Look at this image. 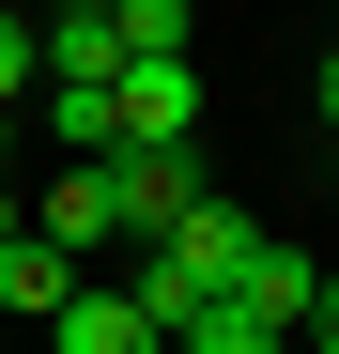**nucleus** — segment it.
<instances>
[{"instance_id": "f257e3e1", "label": "nucleus", "mask_w": 339, "mask_h": 354, "mask_svg": "<svg viewBox=\"0 0 339 354\" xmlns=\"http://www.w3.org/2000/svg\"><path fill=\"white\" fill-rule=\"evenodd\" d=\"M247 247H262V231H247V201H216V185H201L170 231H139V247H124V292H139L154 324H185L201 292H232V277H247Z\"/></svg>"}, {"instance_id": "f03ea898", "label": "nucleus", "mask_w": 339, "mask_h": 354, "mask_svg": "<svg viewBox=\"0 0 339 354\" xmlns=\"http://www.w3.org/2000/svg\"><path fill=\"white\" fill-rule=\"evenodd\" d=\"M46 354H170V324L139 308L124 277H77L62 308H46Z\"/></svg>"}, {"instance_id": "7ed1b4c3", "label": "nucleus", "mask_w": 339, "mask_h": 354, "mask_svg": "<svg viewBox=\"0 0 339 354\" xmlns=\"http://www.w3.org/2000/svg\"><path fill=\"white\" fill-rule=\"evenodd\" d=\"M77 277H93V262H77V247H62L46 216H16V231H0V308H16V324H46V308H62Z\"/></svg>"}, {"instance_id": "20e7f679", "label": "nucleus", "mask_w": 339, "mask_h": 354, "mask_svg": "<svg viewBox=\"0 0 339 354\" xmlns=\"http://www.w3.org/2000/svg\"><path fill=\"white\" fill-rule=\"evenodd\" d=\"M31 216H46V231H62V247H77V262H108V247H124V169H108V154H77V169H62V185H46V201H31Z\"/></svg>"}, {"instance_id": "39448f33", "label": "nucleus", "mask_w": 339, "mask_h": 354, "mask_svg": "<svg viewBox=\"0 0 339 354\" xmlns=\"http://www.w3.org/2000/svg\"><path fill=\"white\" fill-rule=\"evenodd\" d=\"M124 139H201V62L185 46H139L124 62Z\"/></svg>"}, {"instance_id": "423d86ee", "label": "nucleus", "mask_w": 339, "mask_h": 354, "mask_svg": "<svg viewBox=\"0 0 339 354\" xmlns=\"http://www.w3.org/2000/svg\"><path fill=\"white\" fill-rule=\"evenodd\" d=\"M170 354H293V324H277V308H247V292H201V308L170 324Z\"/></svg>"}, {"instance_id": "0eeeda50", "label": "nucleus", "mask_w": 339, "mask_h": 354, "mask_svg": "<svg viewBox=\"0 0 339 354\" xmlns=\"http://www.w3.org/2000/svg\"><path fill=\"white\" fill-rule=\"evenodd\" d=\"M46 139L62 154H124V77H46Z\"/></svg>"}, {"instance_id": "6e6552de", "label": "nucleus", "mask_w": 339, "mask_h": 354, "mask_svg": "<svg viewBox=\"0 0 339 354\" xmlns=\"http://www.w3.org/2000/svg\"><path fill=\"white\" fill-rule=\"evenodd\" d=\"M46 77H124V16L108 0H62L46 16Z\"/></svg>"}, {"instance_id": "1a4fd4ad", "label": "nucleus", "mask_w": 339, "mask_h": 354, "mask_svg": "<svg viewBox=\"0 0 339 354\" xmlns=\"http://www.w3.org/2000/svg\"><path fill=\"white\" fill-rule=\"evenodd\" d=\"M232 292H247V308H277V324H309V292H324V262H309V247H277V231H262Z\"/></svg>"}, {"instance_id": "9d476101", "label": "nucleus", "mask_w": 339, "mask_h": 354, "mask_svg": "<svg viewBox=\"0 0 339 354\" xmlns=\"http://www.w3.org/2000/svg\"><path fill=\"white\" fill-rule=\"evenodd\" d=\"M31 93H46V16L0 0V108H31Z\"/></svg>"}, {"instance_id": "9b49d317", "label": "nucleus", "mask_w": 339, "mask_h": 354, "mask_svg": "<svg viewBox=\"0 0 339 354\" xmlns=\"http://www.w3.org/2000/svg\"><path fill=\"white\" fill-rule=\"evenodd\" d=\"M108 16H124V62H139V46H185V31H201L185 0H108Z\"/></svg>"}, {"instance_id": "f8f14e48", "label": "nucleus", "mask_w": 339, "mask_h": 354, "mask_svg": "<svg viewBox=\"0 0 339 354\" xmlns=\"http://www.w3.org/2000/svg\"><path fill=\"white\" fill-rule=\"evenodd\" d=\"M293 339H324V354H339V277H324V292H309V324H293Z\"/></svg>"}, {"instance_id": "ddd939ff", "label": "nucleus", "mask_w": 339, "mask_h": 354, "mask_svg": "<svg viewBox=\"0 0 339 354\" xmlns=\"http://www.w3.org/2000/svg\"><path fill=\"white\" fill-rule=\"evenodd\" d=\"M309 93H324V139H339V31H324V77H309Z\"/></svg>"}, {"instance_id": "4468645a", "label": "nucleus", "mask_w": 339, "mask_h": 354, "mask_svg": "<svg viewBox=\"0 0 339 354\" xmlns=\"http://www.w3.org/2000/svg\"><path fill=\"white\" fill-rule=\"evenodd\" d=\"M0 154H16V108H0Z\"/></svg>"}, {"instance_id": "2eb2a0df", "label": "nucleus", "mask_w": 339, "mask_h": 354, "mask_svg": "<svg viewBox=\"0 0 339 354\" xmlns=\"http://www.w3.org/2000/svg\"><path fill=\"white\" fill-rule=\"evenodd\" d=\"M16 16H62V0H16Z\"/></svg>"}, {"instance_id": "dca6fc26", "label": "nucleus", "mask_w": 339, "mask_h": 354, "mask_svg": "<svg viewBox=\"0 0 339 354\" xmlns=\"http://www.w3.org/2000/svg\"><path fill=\"white\" fill-rule=\"evenodd\" d=\"M0 324H16V308H0Z\"/></svg>"}]
</instances>
